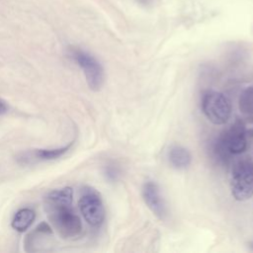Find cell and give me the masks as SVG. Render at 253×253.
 <instances>
[{"label": "cell", "mask_w": 253, "mask_h": 253, "mask_svg": "<svg viewBox=\"0 0 253 253\" xmlns=\"http://www.w3.org/2000/svg\"><path fill=\"white\" fill-rule=\"evenodd\" d=\"M247 147L246 128L242 120L236 119L234 123L220 132L213 151L218 160L227 163L231 155L242 153Z\"/></svg>", "instance_id": "6da1fadb"}, {"label": "cell", "mask_w": 253, "mask_h": 253, "mask_svg": "<svg viewBox=\"0 0 253 253\" xmlns=\"http://www.w3.org/2000/svg\"><path fill=\"white\" fill-rule=\"evenodd\" d=\"M45 207L51 224L61 237L73 238L80 234L82 230V222L71 205Z\"/></svg>", "instance_id": "7a4b0ae2"}, {"label": "cell", "mask_w": 253, "mask_h": 253, "mask_svg": "<svg viewBox=\"0 0 253 253\" xmlns=\"http://www.w3.org/2000/svg\"><path fill=\"white\" fill-rule=\"evenodd\" d=\"M231 195L236 201H246L253 196V163L244 157L237 160L231 170Z\"/></svg>", "instance_id": "3957f363"}, {"label": "cell", "mask_w": 253, "mask_h": 253, "mask_svg": "<svg viewBox=\"0 0 253 253\" xmlns=\"http://www.w3.org/2000/svg\"><path fill=\"white\" fill-rule=\"evenodd\" d=\"M202 110L214 125H224L231 116V102L221 92L209 90L202 98Z\"/></svg>", "instance_id": "277c9868"}, {"label": "cell", "mask_w": 253, "mask_h": 253, "mask_svg": "<svg viewBox=\"0 0 253 253\" xmlns=\"http://www.w3.org/2000/svg\"><path fill=\"white\" fill-rule=\"evenodd\" d=\"M71 55L82 69L89 88L93 91L101 90L105 81V73L97 58L80 48H73Z\"/></svg>", "instance_id": "5b68a950"}, {"label": "cell", "mask_w": 253, "mask_h": 253, "mask_svg": "<svg viewBox=\"0 0 253 253\" xmlns=\"http://www.w3.org/2000/svg\"><path fill=\"white\" fill-rule=\"evenodd\" d=\"M79 209L84 219L92 226H100L105 219V208L100 194L91 187H84L79 199Z\"/></svg>", "instance_id": "8992f818"}, {"label": "cell", "mask_w": 253, "mask_h": 253, "mask_svg": "<svg viewBox=\"0 0 253 253\" xmlns=\"http://www.w3.org/2000/svg\"><path fill=\"white\" fill-rule=\"evenodd\" d=\"M142 197L148 209L160 219H165L168 210L158 185L154 181H147L142 187Z\"/></svg>", "instance_id": "52a82bcc"}, {"label": "cell", "mask_w": 253, "mask_h": 253, "mask_svg": "<svg viewBox=\"0 0 253 253\" xmlns=\"http://www.w3.org/2000/svg\"><path fill=\"white\" fill-rule=\"evenodd\" d=\"M73 145V141L69 142L68 144L56 148H41V149H34L32 152H26L23 155V161L38 159V160H54L62 155H64Z\"/></svg>", "instance_id": "ba28073f"}, {"label": "cell", "mask_w": 253, "mask_h": 253, "mask_svg": "<svg viewBox=\"0 0 253 253\" xmlns=\"http://www.w3.org/2000/svg\"><path fill=\"white\" fill-rule=\"evenodd\" d=\"M169 161L177 169H185L192 162L190 151L181 145H174L169 150Z\"/></svg>", "instance_id": "9c48e42d"}, {"label": "cell", "mask_w": 253, "mask_h": 253, "mask_svg": "<svg viewBox=\"0 0 253 253\" xmlns=\"http://www.w3.org/2000/svg\"><path fill=\"white\" fill-rule=\"evenodd\" d=\"M73 190L70 187L53 190L45 197V206H69L72 204Z\"/></svg>", "instance_id": "30bf717a"}, {"label": "cell", "mask_w": 253, "mask_h": 253, "mask_svg": "<svg viewBox=\"0 0 253 253\" xmlns=\"http://www.w3.org/2000/svg\"><path fill=\"white\" fill-rule=\"evenodd\" d=\"M35 218L36 212L32 209H21L15 213L11 226L18 232H24L32 225Z\"/></svg>", "instance_id": "8fae6325"}, {"label": "cell", "mask_w": 253, "mask_h": 253, "mask_svg": "<svg viewBox=\"0 0 253 253\" xmlns=\"http://www.w3.org/2000/svg\"><path fill=\"white\" fill-rule=\"evenodd\" d=\"M239 110L247 117L253 115V86L244 89L238 100Z\"/></svg>", "instance_id": "7c38bea8"}, {"label": "cell", "mask_w": 253, "mask_h": 253, "mask_svg": "<svg viewBox=\"0 0 253 253\" xmlns=\"http://www.w3.org/2000/svg\"><path fill=\"white\" fill-rule=\"evenodd\" d=\"M106 176L109 180L111 181H114V180H117L118 176H119V171H118V168L113 166V165H109L107 166L106 168Z\"/></svg>", "instance_id": "4fadbf2b"}, {"label": "cell", "mask_w": 253, "mask_h": 253, "mask_svg": "<svg viewBox=\"0 0 253 253\" xmlns=\"http://www.w3.org/2000/svg\"><path fill=\"white\" fill-rule=\"evenodd\" d=\"M7 111H8L7 104L3 100L0 99V115H3L5 113H7Z\"/></svg>", "instance_id": "5bb4252c"}, {"label": "cell", "mask_w": 253, "mask_h": 253, "mask_svg": "<svg viewBox=\"0 0 253 253\" xmlns=\"http://www.w3.org/2000/svg\"><path fill=\"white\" fill-rule=\"evenodd\" d=\"M246 136H249V137H253V128H250V129H246Z\"/></svg>", "instance_id": "9a60e30c"}, {"label": "cell", "mask_w": 253, "mask_h": 253, "mask_svg": "<svg viewBox=\"0 0 253 253\" xmlns=\"http://www.w3.org/2000/svg\"><path fill=\"white\" fill-rule=\"evenodd\" d=\"M247 121H248L249 123L253 124V115H252V116H248V117H247Z\"/></svg>", "instance_id": "2e32d148"}, {"label": "cell", "mask_w": 253, "mask_h": 253, "mask_svg": "<svg viewBox=\"0 0 253 253\" xmlns=\"http://www.w3.org/2000/svg\"><path fill=\"white\" fill-rule=\"evenodd\" d=\"M248 247L253 251V240L252 241H249L248 242Z\"/></svg>", "instance_id": "e0dca14e"}, {"label": "cell", "mask_w": 253, "mask_h": 253, "mask_svg": "<svg viewBox=\"0 0 253 253\" xmlns=\"http://www.w3.org/2000/svg\"><path fill=\"white\" fill-rule=\"evenodd\" d=\"M141 4H147V3H149V1L150 0H138Z\"/></svg>", "instance_id": "ac0fdd59"}]
</instances>
